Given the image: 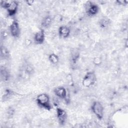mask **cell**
<instances>
[{
  "mask_svg": "<svg viewBox=\"0 0 128 128\" xmlns=\"http://www.w3.org/2000/svg\"><path fill=\"white\" fill-rule=\"evenodd\" d=\"M18 2L15 0H2L0 2V6L6 9L10 16H14L18 10Z\"/></svg>",
  "mask_w": 128,
  "mask_h": 128,
  "instance_id": "1",
  "label": "cell"
},
{
  "mask_svg": "<svg viewBox=\"0 0 128 128\" xmlns=\"http://www.w3.org/2000/svg\"><path fill=\"white\" fill-rule=\"evenodd\" d=\"M36 101L40 106L47 110H50L52 108L50 103V97L46 94L43 93L38 95Z\"/></svg>",
  "mask_w": 128,
  "mask_h": 128,
  "instance_id": "2",
  "label": "cell"
},
{
  "mask_svg": "<svg viewBox=\"0 0 128 128\" xmlns=\"http://www.w3.org/2000/svg\"><path fill=\"white\" fill-rule=\"evenodd\" d=\"M96 80V77L94 72H90L86 74L82 79V84L86 88H89L93 86Z\"/></svg>",
  "mask_w": 128,
  "mask_h": 128,
  "instance_id": "3",
  "label": "cell"
},
{
  "mask_svg": "<svg viewBox=\"0 0 128 128\" xmlns=\"http://www.w3.org/2000/svg\"><path fill=\"white\" fill-rule=\"evenodd\" d=\"M92 110L99 120L102 119L104 114V108L102 104L99 102H94L92 106Z\"/></svg>",
  "mask_w": 128,
  "mask_h": 128,
  "instance_id": "4",
  "label": "cell"
},
{
  "mask_svg": "<svg viewBox=\"0 0 128 128\" xmlns=\"http://www.w3.org/2000/svg\"><path fill=\"white\" fill-rule=\"evenodd\" d=\"M86 4V12L90 16H94L96 15L99 10L98 6L92 2H88Z\"/></svg>",
  "mask_w": 128,
  "mask_h": 128,
  "instance_id": "5",
  "label": "cell"
},
{
  "mask_svg": "<svg viewBox=\"0 0 128 128\" xmlns=\"http://www.w3.org/2000/svg\"><path fill=\"white\" fill-rule=\"evenodd\" d=\"M56 113L60 124L62 125L64 124L67 118V114L66 112L62 108H58L56 110Z\"/></svg>",
  "mask_w": 128,
  "mask_h": 128,
  "instance_id": "6",
  "label": "cell"
},
{
  "mask_svg": "<svg viewBox=\"0 0 128 128\" xmlns=\"http://www.w3.org/2000/svg\"><path fill=\"white\" fill-rule=\"evenodd\" d=\"M11 35L14 38H18L20 34V28L19 24L16 20H14L10 26Z\"/></svg>",
  "mask_w": 128,
  "mask_h": 128,
  "instance_id": "7",
  "label": "cell"
},
{
  "mask_svg": "<svg viewBox=\"0 0 128 128\" xmlns=\"http://www.w3.org/2000/svg\"><path fill=\"white\" fill-rule=\"evenodd\" d=\"M54 92L59 98L66 99L67 96V92L66 88L62 86H58L54 88Z\"/></svg>",
  "mask_w": 128,
  "mask_h": 128,
  "instance_id": "8",
  "label": "cell"
},
{
  "mask_svg": "<svg viewBox=\"0 0 128 128\" xmlns=\"http://www.w3.org/2000/svg\"><path fill=\"white\" fill-rule=\"evenodd\" d=\"M45 39L44 32L43 30H40L38 31L34 35V40L38 44H42L44 42Z\"/></svg>",
  "mask_w": 128,
  "mask_h": 128,
  "instance_id": "9",
  "label": "cell"
},
{
  "mask_svg": "<svg viewBox=\"0 0 128 128\" xmlns=\"http://www.w3.org/2000/svg\"><path fill=\"white\" fill-rule=\"evenodd\" d=\"M70 34V29L68 27L64 26H61L58 29L59 36L62 38H68Z\"/></svg>",
  "mask_w": 128,
  "mask_h": 128,
  "instance_id": "10",
  "label": "cell"
},
{
  "mask_svg": "<svg viewBox=\"0 0 128 128\" xmlns=\"http://www.w3.org/2000/svg\"><path fill=\"white\" fill-rule=\"evenodd\" d=\"M52 22V20L50 16H45L42 22V26L46 28H48Z\"/></svg>",
  "mask_w": 128,
  "mask_h": 128,
  "instance_id": "11",
  "label": "cell"
},
{
  "mask_svg": "<svg viewBox=\"0 0 128 128\" xmlns=\"http://www.w3.org/2000/svg\"><path fill=\"white\" fill-rule=\"evenodd\" d=\"M48 60L52 64H56L58 63L59 61L58 56L54 54H50L48 56Z\"/></svg>",
  "mask_w": 128,
  "mask_h": 128,
  "instance_id": "12",
  "label": "cell"
},
{
  "mask_svg": "<svg viewBox=\"0 0 128 128\" xmlns=\"http://www.w3.org/2000/svg\"><path fill=\"white\" fill-rule=\"evenodd\" d=\"M0 76L2 79L4 80H8L10 75L8 72L5 69L2 68H0Z\"/></svg>",
  "mask_w": 128,
  "mask_h": 128,
  "instance_id": "13",
  "label": "cell"
},
{
  "mask_svg": "<svg viewBox=\"0 0 128 128\" xmlns=\"http://www.w3.org/2000/svg\"><path fill=\"white\" fill-rule=\"evenodd\" d=\"M0 56L4 58H8L9 56V52L8 51V50L4 46H1Z\"/></svg>",
  "mask_w": 128,
  "mask_h": 128,
  "instance_id": "14",
  "label": "cell"
},
{
  "mask_svg": "<svg viewBox=\"0 0 128 128\" xmlns=\"http://www.w3.org/2000/svg\"><path fill=\"white\" fill-rule=\"evenodd\" d=\"M108 20H106L105 18H102L100 20L99 24L100 28H105L108 26Z\"/></svg>",
  "mask_w": 128,
  "mask_h": 128,
  "instance_id": "15",
  "label": "cell"
},
{
  "mask_svg": "<svg viewBox=\"0 0 128 128\" xmlns=\"http://www.w3.org/2000/svg\"><path fill=\"white\" fill-rule=\"evenodd\" d=\"M94 62L96 64H100L101 62V59L98 57L96 58L94 60Z\"/></svg>",
  "mask_w": 128,
  "mask_h": 128,
  "instance_id": "16",
  "label": "cell"
},
{
  "mask_svg": "<svg viewBox=\"0 0 128 128\" xmlns=\"http://www.w3.org/2000/svg\"><path fill=\"white\" fill-rule=\"evenodd\" d=\"M118 3V4H123V5H124L125 4H127V2H128V1H125V0H118L116 1Z\"/></svg>",
  "mask_w": 128,
  "mask_h": 128,
  "instance_id": "17",
  "label": "cell"
},
{
  "mask_svg": "<svg viewBox=\"0 0 128 128\" xmlns=\"http://www.w3.org/2000/svg\"><path fill=\"white\" fill-rule=\"evenodd\" d=\"M27 4H28L29 5H31L32 4H33V2H34V0H26V1Z\"/></svg>",
  "mask_w": 128,
  "mask_h": 128,
  "instance_id": "18",
  "label": "cell"
}]
</instances>
